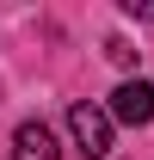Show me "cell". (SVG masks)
Instances as JSON below:
<instances>
[{
  "mask_svg": "<svg viewBox=\"0 0 154 160\" xmlns=\"http://www.w3.org/2000/svg\"><path fill=\"white\" fill-rule=\"evenodd\" d=\"M105 56H111L117 68H130V62H136V49H130V43H123V37H111V43H105Z\"/></svg>",
  "mask_w": 154,
  "mask_h": 160,
  "instance_id": "cell-4",
  "label": "cell"
},
{
  "mask_svg": "<svg viewBox=\"0 0 154 160\" xmlns=\"http://www.w3.org/2000/svg\"><path fill=\"white\" fill-rule=\"evenodd\" d=\"M123 12L130 19H154V0H123Z\"/></svg>",
  "mask_w": 154,
  "mask_h": 160,
  "instance_id": "cell-5",
  "label": "cell"
},
{
  "mask_svg": "<svg viewBox=\"0 0 154 160\" xmlns=\"http://www.w3.org/2000/svg\"><path fill=\"white\" fill-rule=\"evenodd\" d=\"M68 136L86 160H105L111 154V117H105V105H68Z\"/></svg>",
  "mask_w": 154,
  "mask_h": 160,
  "instance_id": "cell-1",
  "label": "cell"
},
{
  "mask_svg": "<svg viewBox=\"0 0 154 160\" xmlns=\"http://www.w3.org/2000/svg\"><path fill=\"white\" fill-rule=\"evenodd\" d=\"M13 160H62L56 129H49V123H37V117H25L19 129H13Z\"/></svg>",
  "mask_w": 154,
  "mask_h": 160,
  "instance_id": "cell-3",
  "label": "cell"
},
{
  "mask_svg": "<svg viewBox=\"0 0 154 160\" xmlns=\"http://www.w3.org/2000/svg\"><path fill=\"white\" fill-rule=\"evenodd\" d=\"M105 117H111V123H130V129L154 123V86H148V80H123V86L111 92V105H105Z\"/></svg>",
  "mask_w": 154,
  "mask_h": 160,
  "instance_id": "cell-2",
  "label": "cell"
}]
</instances>
